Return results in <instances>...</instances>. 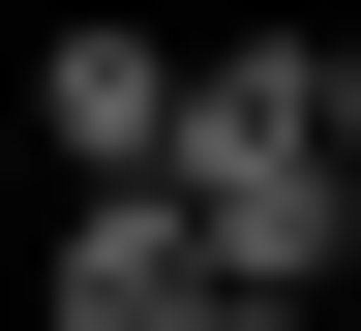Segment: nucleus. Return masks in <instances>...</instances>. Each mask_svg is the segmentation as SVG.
I'll return each mask as SVG.
<instances>
[{
  "label": "nucleus",
  "mask_w": 361,
  "mask_h": 331,
  "mask_svg": "<svg viewBox=\"0 0 361 331\" xmlns=\"http://www.w3.org/2000/svg\"><path fill=\"white\" fill-rule=\"evenodd\" d=\"M301 121H331V181H361V30H301Z\"/></svg>",
  "instance_id": "nucleus-3"
},
{
  "label": "nucleus",
  "mask_w": 361,
  "mask_h": 331,
  "mask_svg": "<svg viewBox=\"0 0 361 331\" xmlns=\"http://www.w3.org/2000/svg\"><path fill=\"white\" fill-rule=\"evenodd\" d=\"M30 151H61V181H151V151H180V30H121V0L30 30Z\"/></svg>",
  "instance_id": "nucleus-1"
},
{
  "label": "nucleus",
  "mask_w": 361,
  "mask_h": 331,
  "mask_svg": "<svg viewBox=\"0 0 361 331\" xmlns=\"http://www.w3.org/2000/svg\"><path fill=\"white\" fill-rule=\"evenodd\" d=\"M30 331H211V241H180L151 181H90V211H61V271H30Z\"/></svg>",
  "instance_id": "nucleus-2"
},
{
  "label": "nucleus",
  "mask_w": 361,
  "mask_h": 331,
  "mask_svg": "<svg viewBox=\"0 0 361 331\" xmlns=\"http://www.w3.org/2000/svg\"><path fill=\"white\" fill-rule=\"evenodd\" d=\"M331 331H361V301H331Z\"/></svg>",
  "instance_id": "nucleus-4"
}]
</instances>
